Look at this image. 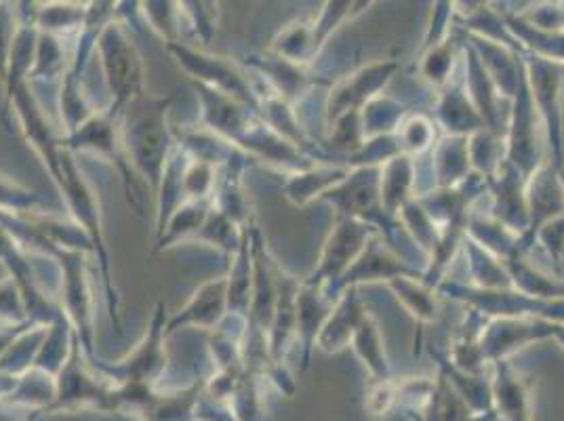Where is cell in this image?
Instances as JSON below:
<instances>
[{
  "instance_id": "cell-12",
  "label": "cell",
  "mask_w": 564,
  "mask_h": 421,
  "mask_svg": "<svg viewBox=\"0 0 564 421\" xmlns=\"http://www.w3.org/2000/svg\"><path fill=\"white\" fill-rule=\"evenodd\" d=\"M552 321L533 319V316H501L487 323L480 335V348L485 360L491 365L499 358H508L512 352L535 342L552 339Z\"/></svg>"
},
{
  "instance_id": "cell-10",
  "label": "cell",
  "mask_w": 564,
  "mask_h": 421,
  "mask_svg": "<svg viewBox=\"0 0 564 421\" xmlns=\"http://www.w3.org/2000/svg\"><path fill=\"white\" fill-rule=\"evenodd\" d=\"M7 110H11L18 117L25 140L43 159V163L47 166V171L57 186V182L62 177V169H59L62 138H55L47 115H45L39 97L34 94V87L30 83H24L7 101Z\"/></svg>"
},
{
  "instance_id": "cell-2",
  "label": "cell",
  "mask_w": 564,
  "mask_h": 421,
  "mask_svg": "<svg viewBox=\"0 0 564 421\" xmlns=\"http://www.w3.org/2000/svg\"><path fill=\"white\" fill-rule=\"evenodd\" d=\"M59 169H62V177L57 182V190H59L66 207L70 210L72 222L91 240L94 258L97 259L99 274L104 281L110 325L117 331V335H122L120 295H118L115 277H112V263H110V253H108L106 235H104V215H101L99 196L95 194L94 184L89 182L87 173L76 163V156L64 148H62V156H59Z\"/></svg>"
},
{
  "instance_id": "cell-33",
  "label": "cell",
  "mask_w": 564,
  "mask_h": 421,
  "mask_svg": "<svg viewBox=\"0 0 564 421\" xmlns=\"http://www.w3.org/2000/svg\"><path fill=\"white\" fill-rule=\"evenodd\" d=\"M140 15L141 24L148 25L166 45L182 41V25L186 24L182 2H140Z\"/></svg>"
},
{
  "instance_id": "cell-37",
  "label": "cell",
  "mask_w": 564,
  "mask_h": 421,
  "mask_svg": "<svg viewBox=\"0 0 564 421\" xmlns=\"http://www.w3.org/2000/svg\"><path fill=\"white\" fill-rule=\"evenodd\" d=\"M365 7H371V2H327L312 22L316 55L329 43L330 34L352 20L354 15L365 11Z\"/></svg>"
},
{
  "instance_id": "cell-30",
  "label": "cell",
  "mask_w": 564,
  "mask_h": 421,
  "mask_svg": "<svg viewBox=\"0 0 564 421\" xmlns=\"http://www.w3.org/2000/svg\"><path fill=\"white\" fill-rule=\"evenodd\" d=\"M66 43L68 41H64V39L39 32L34 68L28 76L30 85H34L39 80H55V78L66 76V72L70 68L72 55H74V48L70 53Z\"/></svg>"
},
{
  "instance_id": "cell-13",
  "label": "cell",
  "mask_w": 564,
  "mask_h": 421,
  "mask_svg": "<svg viewBox=\"0 0 564 421\" xmlns=\"http://www.w3.org/2000/svg\"><path fill=\"white\" fill-rule=\"evenodd\" d=\"M192 87L200 104V127L209 129L221 140L230 141L236 145L259 118L253 108L238 101L236 97L215 91L198 83H192Z\"/></svg>"
},
{
  "instance_id": "cell-16",
  "label": "cell",
  "mask_w": 564,
  "mask_h": 421,
  "mask_svg": "<svg viewBox=\"0 0 564 421\" xmlns=\"http://www.w3.org/2000/svg\"><path fill=\"white\" fill-rule=\"evenodd\" d=\"M228 316V282L226 277H217L203 282L188 300V304L177 310L166 321V337L186 327L215 331Z\"/></svg>"
},
{
  "instance_id": "cell-24",
  "label": "cell",
  "mask_w": 564,
  "mask_h": 421,
  "mask_svg": "<svg viewBox=\"0 0 564 421\" xmlns=\"http://www.w3.org/2000/svg\"><path fill=\"white\" fill-rule=\"evenodd\" d=\"M415 190V163L411 156L400 154L397 159L379 166V194L383 210L390 215L399 213Z\"/></svg>"
},
{
  "instance_id": "cell-39",
  "label": "cell",
  "mask_w": 564,
  "mask_h": 421,
  "mask_svg": "<svg viewBox=\"0 0 564 421\" xmlns=\"http://www.w3.org/2000/svg\"><path fill=\"white\" fill-rule=\"evenodd\" d=\"M43 205H45V198L39 192L22 186L0 173V210L15 213V215H30V213H41Z\"/></svg>"
},
{
  "instance_id": "cell-44",
  "label": "cell",
  "mask_w": 564,
  "mask_h": 421,
  "mask_svg": "<svg viewBox=\"0 0 564 421\" xmlns=\"http://www.w3.org/2000/svg\"><path fill=\"white\" fill-rule=\"evenodd\" d=\"M18 30V9L15 4H0V83L4 85L9 53L13 45V36Z\"/></svg>"
},
{
  "instance_id": "cell-25",
  "label": "cell",
  "mask_w": 564,
  "mask_h": 421,
  "mask_svg": "<svg viewBox=\"0 0 564 421\" xmlns=\"http://www.w3.org/2000/svg\"><path fill=\"white\" fill-rule=\"evenodd\" d=\"M438 120L448 136L470 138L471 133L485 129V122L474 108L470 97L462 85H453L438 101Z\"/></svg>"
},
{
  "instance_id": "cell-21",
  "label": "cell",
  "mask_w": 564,
  "mask_h": 421,
  "mask_svg": "<svg viewBox=\"0 0 564 421\" xmlns=\"http://www.w3.org/2000/svg\"><path fill=\"white\" fill-rule=\"evenodd\" d=\"M346 166H333V164H312L306 171H300L295 175L286 177L284 196L295 207H306L312 201L323 198L329 190L339 186L348 177Z\"/></svg>"
},
{
  "instance_id": "cell-1",
  "label": "cell",
  "mask_w": 564,
  "mask_h": 421,
  "mask_svg": "<svg viewBox=\"0 0 564 421\" xmlns=\"http://www.w3.org/2000/svg\"><path fill=\"white\" fill-rule=\"evenodd\" d=\"M175 95L141 94L120 112V140L135 175L152 192L161 184L166 159L177 145L169 122V110Z\"/></svg>"
},
{
  "instance_id": "cell-31",
  "label": "cell",
  "mask_w": 564,
  "mask_h": 421,
  "mask_svg": "<svg viewBox=\"0 0 564 421\" xmlns=\"http://www.w3.org/2000/svg\"><path fill=\"white\" fill-rule=\"evenodd\" d=\"M272 55L297 66H307L312 60H316L312 22L297 20L284 25L272 41Z\"/></svg>"
},
{
  "instance_id": "cell-27",
  "label": "cell",
  "mask_w": 564,
  "mask_h": 421,
  "mask_svg": "<svg viewBox=\"0 0 564 421\" xmlns=\"http://www.w3.org/2000/svg\"><path fill=\"white\" fill-rule=\"evenodd\" d=\"M434 159V177L438 187H453L462 184L470 175V152H468V138L447 136L432 148Z\"/></svg>"
},
{
  "instance_id": "cell-28",
  "label": "cell",
  "mask_w": 564,
  "mask_h": 421,
  "mask_svg": "<svg viewBox=\"0 0 564 421\" xmlns=\"http://www.w3.org/2000/svg\"><path fill=\"white\" fill-rule=\"evenodd\" d=\"M350 344L356 356L365 363L369 374L373 375V379H390V363L386 356L379 325L371 312H365V316L360 319Z\"/></svg>"
},
{
  "instance_id": "cell-7",
  "label": "cell",
  "mask_w": 564,
  "mask_h": 421,
  "mask_svg": "<svg viewBox=\"0 0 564 421\" xmlns=\"http://www.w3.org/2000/svg\"><path fill=\"white\" fill-rule=\"evenodd\" d=\"M53 261L62 272V310L68 316L74 333L89 363H94V289L87 268V253L57 247Z\"/></svg>"
},
{
  "instance_id": "cell-3",
  "label": "cell",
  "mask_w": 564,
  "mask_h": 421,
  "mask_svg": "<svg viewBox=\"0 0 564 421\" xmlns=\"http://www.w3.org/2000/svg\"><path fill=\"white\" fill-rule=\"evenodd\" d=\"M62 148L76 154H91L99 161L112 164L120 173V180L124 184L127 201L133 210L141 215L143 213V201H141L138 175L129 163L122 140H120V110L115 106H108L99 110L94 118H89L80 129H76L70 136L62 138Z\"/></svg>"
},
{
  "instance_id": "cell-11",
  "label": "cell",
  "mask_w": 564,
  "mask_h": 421,
  "mask_svg": "<svg viewBox=\"0 0 564 421\" xmlns=\"http://www.w3.org/2000/svg\"><path fill=\"white\" fill-rule=\"evenodd\" d=\"M397 68L399 66L394 62H377L335 83L327 97V129L339 118L360 112L371 99H376Z\"/></svg>"
},
{
  "instance_id": "cell-18",
  "label": "cell",
  "mask_w": 564,
  "mask_h": 421,
  "mask_svg": "<svg viewBox=\"0 0 564 421\" xmlns=\"http://www.w3.org/2000/svg\"><path fill=\"white\" fill-rule=\"evenodd\" d=\"M400 277H417V270H411L406 261H400L399 256L381 245L379 238H369L362 253L354 261L352 268L346 272L341 281V293L348 287H358L360 282L394 281Z\"/></svg>"
},
{
  "instance_id": "cell-47",
  "label": "cell",
  "mask_w": 564,
  "mask_h": 421,
  "mask_svg": "<svg viewBox=\"0 0 564 421\" xmlns=\"http://www.w3.org/2000/svg\"><path fill=\"white\" fill-rule=\"evenodd\" d=\"M30 325H34V323H28V325H22V327H2L0 328V356L7 352V348L18 339V335L20 333H24L25 328L30 327Z\"/></svg>"
},
{
  "instance_id": "cell-6",
  "label": "cell",
  "mask_w": 564,
  "mask_h": 421,
  "mask_svg": "<svg viewBox=\"0 0 564 421\" xmlns=\"http://www.w3.org/2000/svg\"><path fill=\"white\" fill-rule=\"evenodd\" d=\"M166 321L169 316H166L165 304L159 302L148 323V331L133 346V350L112 365L99 358H95L91 365L99 374L112 379L115 386L133 384V386L154 388L159 377L165 374L166 363H169L165 348Z\"/></svg>"
},
{
  "instance_id": "cell-29",
  "label": "cell",
  "mask_w": 564,
  "mask_h": 421,
  "mask_svg": "<svg viewBox=\"0 0 564 421\" xmlns=\"http://www.w3.org/2000/svg\"><path fill=\"white\" fill-rule=\"evenodd\" d=\"M87 18V4L74 2H48L36 9V28L43 34H51L64 41L76 39Z\"/></svg>"
},
{
  "instance_id": "cell-8",
  "label": "cell",
  "mask_w": 564,
  "mask_h": 421,
  "mask_svg": "<svg viewBox=\"0 0 564 421\" xmlns=\"http://www.w3.org/2000/svg\"><path fill=\"white\" fill-rule=\"evenodd\" d=\"M371 235L373 226L350 217H341L323 247V256L316 270L304 282L310 287L323 289V293L329 300H333V291L341 295V281L346 272L352 268L354 261L362 253V249L367 247Z\"/></svg>"
},
{
  "instance_id": "cell-32",
  "label": "cell",
  "mask_w": 564,
  "mask_h": 421,
  "mask_svg": "<svg viewBox=\"0 0 564 421\" xmlns=\"http://www.w3.org/2000/svg\"><path fill=\"white\" fill-rule=\"evenodd\" d=\"M99 112L91 104V97L85 89V80L64 76L62 89H59V118L64 127V136H70L76 129H80L89 118Z\"/></svg>"
},
{
  "instance_id": "cell-22",
  "label": "cell",
  "mask_w": 564,
  "mask_h": 421,
  "mask_svg": "<svg viewBox=\"0 0 564 421\" xmlns=\"http://www.w3.org/2000/svg\"><path fill=\"white\" fill-rule=\"evenodd\" d=\"M188 161V154L180 145H175V150L166 159L161 184L154 192L156 194V236L165 230L171 215L188 201L186 187H184V173H186Z\"/></svg>"
},
{
  "instance_id": "cell-36",
  "label": "cell",
  "mask_w": 564,
  "mask_h": 421,
  "mask_svg": "<svg viewBox=\"0 0 564 421\" xmlns=\"http://www.w3.org/2000/svg\"><path fill=\"white\" fill-rule=\"evenodd\" d=\"M402 118H404V106L402 104L390 99V97L377 95L376 99H371L360 110V122H362L365 141L397 133Z\"/></svg>"
},
{
  "instance_id": "cell-19",
  "label": "cell",
  "mask_w": 564,
  "mask_h": 421,
  "mask_svg": "<svg viewBox=\"0 0 564 421\" xmlns=\"http://www.w3.org/2000/svg\"><path fill=\"white\" fill-rule=\"evenodd\" d=\"M365 312L367 310L358 298V287H348L333 305V312L316 339V346L327 354H337L346 346H350L354 331L365 316Z\"/></svg>"
},
{
  "instance_id": "cell-46",
  "label": "cell",
  "mask_w": 564,
  "mask_h": 421,
  "mask_svg": "<svg viewBox=\"0 0 564 421\" xmlns=\"http://www.w3.org/2000/svg\"><path fill=\"white\" fill-rule=\"evenodd\" d=\"M538 236H540L541 242L550 249L554 261L558 263V259H561V256L564 253V215L552 219V222H547V224L541 228L540 233H538Z\"/></svg>"
},
{
  "instance_id": "cell-40",
  "label": "cell",
  "mask_w": 564,
  "mask_h": 421,
  "mask_svg": "<svg viewBox=\"0 0 564 421\" xmlns=\"http://www.w3.org/2000/svg\"><path fill=\"white\" fill-rule=\"evenodd\" d=\"M184 20L200 41V48L212 45L219 20V2H182Z\"/></svg>"
},
{
  "instance_id": "cell-45",
  "label": "cell",
  "mask_w": 564,
  "mask_h": 421,
  "mask_svg": "<svg viewBox=\"0 0 564 421\" xmlns=\"http://www.w3.org/2000/svg\"><path fill=\"white\" fill-rule=\"evenodd\" d=\"M399 402V384L390 379H373L371 390L367 395V409L373 415L388 413Z\"/></svg>"
},
{
  "instance_id": "cell-17",
  "label": "cell",
  "mask_w": 564,
  "mask_h": 421,
  "mask_svg": "<svg viewBox=\"0 0 564 421\" xmlns=\"http://www.w3.org/2000/svg\"><path fill=\"white\" fill-rule=\"evenodd\" d=\"M491 397L506 421H531V384L508 358L491 363Z\"/></svg>"
},
{
  "instance_id": "cell-43",
  "label": "cell",
  "mask_w": 564,
  "mask_h": 421,
  "mask_svg": "<svg viewBox=\"0 0 564 421\" xmlns=\"http://www.w3.org/2000/svg\"><path fill=\"white\" fill-rule=\"evenodd\" d=\"M453 62H455V55H453V45L445 41L436 47L427 48L425 57L422 60V76L430 83V85H436V87H445L451 80V72H453Z\"/></svg>"
},
{
  "instance_id": "cell-42",
  "label": "cell",
  "mask_w": 564,
  "mask_h": 421,
  "mask_svg": "<svg viewBox=\"0 0 564 421\" xmlns=\"http://www.w3.org/2000/svg\"><path fill=\"white\" fill-rule=\"evenodd\" d=\"M219 169L198 161H188L184 173V187L188 201H213V192L217 186Z\"/></svg>"
},
{
  "instance_id": "cell-35",
  "label": "cell",
  "mask_w": 564,
  "mask_h": 421,
  "mask_svg": "<svg viewBox=\"0 0 564 421\" xmlns=\"http://www.w3.org/2000/svg\"><path fill=\"white\" fill-rule=\"evenodd\" d=\"M390 289L397 293L402 305L420 321V323H430L438 319V304L434 298L432 287H427L422 279L417 277H400L394 281L388 282Z\"/></svg>"
},
{
  "instance_id": "cell-4",
  "label": "cell",
  "mask_w": 564,
  "mask_h": 421,
  "mask_svg": "<svg viewBox=\"0 0 564 421\" xmlns=\"http://www.w3.org/2000/svg\"><path fill=\"white\" fill-rule=\"evenodd\" d=\"M95 55L104 71L108 91L112 95L110 106L122 112V108L145 94L143 89V60L140 48L135 47L131 30L117 18L106 25L97 39Z\"/></svg>"
},
{
  "instance_id": "cell-20",
  "label": "cell",
  "mask_w": 564,
  "mask_h": 421,
  "mask_svg": "<svg viewBox=\"0 0 564 421\" xmlns=\"http://www.w3.org/2000/svg\"><path fill=\"white\" fill-rule=\"evenodd\" d=\"M335 302L329 300L323 289L310 287L302 282L300 295H297V339L302 342V363L304 369L310 365V354L316 346V339L325 327Z\"/></svg>"
},
{
  "instance_id": "cell-26",
  "label": "cell",
  "mask_w": 564,
  "mask_h": 421,
  "mask_svg": "<svg viewBox=\"0 0 564 421\" xmlns=\"http://www.w3.org/2000/svg\"><path fill=\"white\" fill-rule=\"evenodd\" d=\"M213 210V201H186L180 209L171 215L166 222L165 230L156 236L154 251L161 253L175 245L189 242L198 230L205 226L209 213Z\"/></svg>"
},
{
  "instance_id": "cell-23",
  "label": "cell",
  "mask_w": 564,
  "mask_h": 421,
  "mask_svg": "<svg viewBox=\"0 0 564 421\" xmlns=\"http://www.w3.org/2000/svg\"><path fill=\"white\" fill-rule=\"evenodd\" d=\"M249 224L245 228L242 245L236 251V256H232L235 261L230 263V272L226 277V282H228V314L247 319V321H249L251 293H253V258H251Z\"/></svg>"
},
{
  "instance_id": "cell-14",
  "label": "cell",
  "mask_w": 564,
  "mask_h": 421,
  "mask_svg": "<svg viewBox=\"0 0 564 421\" xmlns=\"http://www.w3.org/2000/svg\"><path fill=\"white\" fill-rule=\"evenodd\" d=\"M251 258H253V293L249 307V325L263 333L270 331L279 298V263L272 259L263 235L256 224H249Z\"/></svg>"
},
{
  "instance_id": "cell-9",
  "label": "cell",
  "mask_w": 564,
  "mask_h": 421,
  "mask_svg": "<svg viewBox=\"0 0 564 421\" xmlns=\"http://www.w3.org/2000/svg\"><path fill=\"white\" fill-rule=\"evenodd\" d=\"M527 80L533 95V104L540 112L541 122L547 131L556 171H563V112H561V89H563L564 64L533 57L527 66Z\"/></svg>"
},
{
  "instance_id": "cell-38",
  "label": "cell",
  "mask_w": 564,
  "mask_h": 421,
  "mask_svg": "<svg viewBox=\"0 0 564 421\" xmlns=\"http://www.w3.org/2000/svg\"><path fill=\"white\" fill-rule=\"evenodd\" d=\"M397 141L400 145V154L404 156H422L423 152L434 148L436 141V129L434 122L423 115L402 118L397 129Z\"/></svg>"
},
{
  "instance_id": "cell-34",
  "label": "cell",
  "mask_w": 564,
  "mask_h": 421,
  "mask_svg": "<svg viewBox=\"0 0 564 421\" xmlns=\"http://www.w3.org/2000/svg\"><path fill=\"white\" fill-rule=\"evenodd\" d=\"M245 228L247 226H240L236 224L235 219H230L228 215H224L221 210L213 207L205 226L198 230V235L194 236L189 242H205L213 249L226 253V256H236V251L240 249L242 245V236H245Z\"/></svg>"
},
{
  "instance_id": "cell-41",
  "label": "cell",
  "mask_w": 564,
  "mask_h": 421,
  "mask_svg": "<svg viewBox=\"0 0 564 421\" xmlns=\"http://www.w3.org/2000/svg\"><path fill=\"white\" fill-rule=\"evenodd\" d=\"M0 323L4 327H22L30 323L24 293L11 277L0 281Z\"/></svg>"
},
{
  "instance_id": "cell-48",
  "label": "cell",
  "mask_w": 564,
  "mask_h": 421,
  "mask_svg": "<svg viewBox=\"0 0 564 421\" xmlns=\"http://www.w3.org/2000/svg\"><path fill=\"white\" fill-rule=\"evenodd\" d=\"M552 339H556L564 348V323H554V327H552Z\"/></svg>"
},
{
  "instance_id": "cell-5",
  "label": "cell",
  "mask_w": 564,
  "mask_h": 421,
  "mask_svg": "<svg viewBox=\"0 0 564 421\" xmlns=\"http://www.w3.org/2000/svg\"><path fill=\"white\" fill-rule=\"evenodd\" d=\"M177 66L188 74L189 83L205 85L215 91L236 97L259 112V99L249 76V68L232 62L230 57L213 55L207 48L192 47L186 43L166 45Z\"/></svg>"
},
{
  "instance_id": "cell-15",
  "label": "cell",
  "mask_w": 564,
  "mask_h": 421,
  "mask_svg": "<svg viewBox=\"0 0 564 421\" xmlns=\"http://www.w3.org/2000/svg\"><path fill=\"white\" fill-rule=\"evenodd\" d=\"M524 194L529 209V230L527 235L520 236L522 253L531 247V242L547 222L564 215V187L556 166L545 163L538 166L524 184Z\"/></svg>"
}]
</instances>
